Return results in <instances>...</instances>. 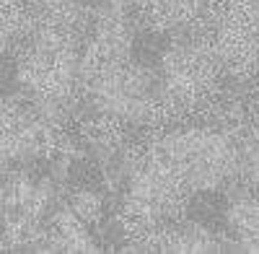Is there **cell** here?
I'll return each instance as SVG.
<instances>
[{
  "mask_svg": "<svg viewBox=\"0 0 259 254\" xmlns=\"http://www.w3.org/2000/svg\"><path fill=\"white\" fill-rule=\"evenodd\" d=\"M83 41L85 36L73 29L34 21L31 31L13 52L21 94L60 127L65 122V112L80 96Z\"/></svg>",
  "mask_w": 259,
  "mask_h": 254,
  "instance_id": "obj_1",
  "label": "cell"
},
{
  "mask_svg": "<svg viewBox=\"0 0 259 254\" xmlns=\"http://www.w3.org/2000/svg\"><path fill=\"white\" fill-rule=\"evenodd\" d=\"M80 96L94 114L122 127H158L168 122L156 70L133 57L99 60L83 55Z\"/></svg>",
  "mask_w": 259,
  "mask_h": 254,
  "instance_id": "obj_2",
  "label": "cell"
},
{
  "mask_svg": "<svg viewBox=\"0 0 259 254\" xmlns=\"http://www.w3.org/2000/svg\"><path fill=\"white\" fill-rule=\"evenodd\" d=\"M197 195H218L241 179L239 135L215 124H182L150 140Z\"/></svg>",
  "mask_w": 259,
  "mask_h": 254,
  "instance_id": "obj_3",
  "label": "cell"
},
{
  "mask_svg": "<svg viewBox=\"0 0 259 254\" xmlns=\"http://www.w3.org/2000/svg\"><path fill=\"white\" fill-rule=\"evenodd\" d=\"M223 73L212 36H174L156 70L166 119H184L218 104Z\"/></svg>",
  "mask_w": 259,
  "mask_h": 254,
  "instance_id": "obj_4",
  "label": "cell"
},
{
  "mask_svg": "<svg viewBox=\"0 0 259 254\" xmlns=\"http://www.w3.org/2000/svg\"><path fill=\"white\" fill-rule=\"evenodd\" d=\"M130 163L133 166L122 200L124 239L187 216L194 192L177 168L153 148V143L135 148Z\"/></svg>",
  "mask_w": 259,
  "mask_h": 254,
  "instance_id": "obj_5",
  "label": "cell"
},
{
  "mask_svg": "<svg viewBox=\"0 0 259 254\" xmlns=\"http://www.w3.org/2000/svg\"><path fill=\"white\" fill-rule=\"evenodd\" d=\"M62 127L50 119L31 99L6 96L3 101V163L6 168L45 161L60 151Z\"/></svg>",
  "mask_w": 259,
  "mask_h": 254,
  "instance_id": "obj_6",
  "label": "cell"
},
{
  "mask_svg": "<svg viewBox=\"0 0 259 254\" xmlns=\"http://www.w3.org/2000/svg\"><path fill=\"white\" fill-rule=\"evenodd\" d=\"M212 45L233 78L259 75V0H221Z\"/></svg>",
  "mask_w": 259,
  "mask_h": 254,
  "instance_id": "obj_7",
  "label": "cell"
},
{
  "mask_svg": "<svg viewBox=\"0 0 259 254\" xmlns=\"http://www.w3.org/2000/svg\"><path fill=\"white\" fill-rule=\"evenodd\" d=\"M226 236H218L212 226L192 218H179L166 226L133 234L124 239L122 251H177V254H210L226 251Z\"/></svg>",
  "mask_w": 259,
  "mask_h": 254,
  "instance_id": "obj_8",
  "label": "cell"
},
{
  "mask_svg": "<svg viewBox=\"0 0 259 254\" xmlns=\"http://www.w3.org/2000/svg\"><path fill=\"white\" fill-rule=\"evenodd\" d=\"M226 246L236 251H259V197H254L246 187L233 192L221 213Z\"/></svg>",
  "mask_w": 259,
  "mask_h": 254,
  "instance_id": "obj_9",
  "label": "cell"
},
{
  "mask_svg": "<svg viewBox=\"0 0 259 254\" xmlns=\"http://www.w3.org/2000/svg\"><path fill=\"white\" fill-rule=\"evenodd\" d=\"M239 153H241V182L254 197H259V112L246 117L239 127Z\"/></svg>",
  "mask_w": 259,
  "mask_h": 254,
  "instance_id": "obj_10",
  "label": "cell"
},
{
  "mask_svg": "<svg viewBox=\"0 0 259 254\" xmlns=\"http://www.w3.org/2000/svg\"><path fill=\"white\" fill-rule=\"evenodd\" d=\"M70 210L85 223H94L101 218L104 213V202H101V195L94 192V189H78V192H73L70 197Z\"/></svg>",
  "mask_w": 259,
  "mask_h": 254,
  "instance_id": "obj_11",
  "label": "cell"
},
{
  "mask_svg": "<svg viewBox=\"0 0 259 254\" xmlns=\"http://www.w3.org/2000/svg\"><path fill=\"white\" fill-rule=\"evenodd\" d=\"M127 3L133 6V11H135V13H140V11H143L148 3H153V0H127Z\"/></svg>",
  "mask_w": 259,
  "mask_h": 254,
  "instance_id": "obj_12",
  "label": "cell"
}]
</instances>
